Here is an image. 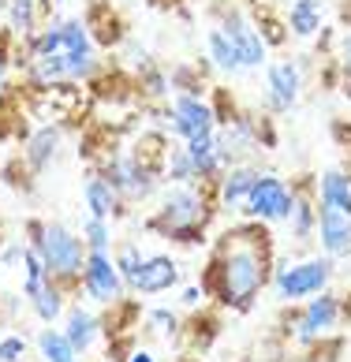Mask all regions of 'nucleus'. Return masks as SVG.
Listing matches in <instances>:
<instances>
[{"label": "nucleus", "instance_id": "1", "mask_svg": "<svg viewBox=\"0 0 351 362\" xmlns=\"http://www.w3.org/2000/svg\"><path fill=\"white\" fill-rule=\"evenodd\" d=\"M277 269L273 232L262 221H236L209 243L198 284L228 314H251Z\"/></svg>", "mask_w": 351, "mask_h": 362}, {"label": "nucleus", "instance_id": "2", "mask_svg": "<svg viewBox=\"0 0 351 362\" xmlns=\"http://www.w3.org/2000/svg\"><path fill=\"white\" fill-rule=\"evenodd\" d=\"M221 183H198V187H176L168 183L165 191H161V202L157 209L146 217V232H154L161 239H168L176 232H183V228H206L213 217L221 213Z\"/></svg>", "mask_w": 351, "mask_h": 362}, {"label": "nucleus", "instance_id": "3", "mask_svg": "<svg viewBox=\"0 0 351 362\" xmlns=\"http://www.w3.org/2000/svg\"><path fill=\"white\" fill-rule=\"evenodd\" d=\"M86 239L83 232H71L60 221H45V247H42V262L49 269V280L60 284L67 295L83 291V269H86Z\"/></svg>", "mask_w": 351, "mask_h": 362}, {"label": "nucleus", "instance_id": "4", "mask_svg": "<svg viewBox=\"0 0 351 362\" xmlns=\"http://www.w3.org/2000/svg\"><path fill=\"white\" fill-rule=\"evenodd\" d=\"M344 321V299L333 291H321L306 303H292L288 314L280 317V337L295 340V344H318L326 337H336Z\"/></svg>", "mask_w": 351, "mask_h": 362}, {"label": "nucleus", "instance_id": "5", "mask_svg": "<svg viewBox=\"0 0 351 362\" xmlns=\"http://www.w3.org/2000/svg\"><path fill=\"white\" fill-rule=\"evenodd\" d=\"M329 280H333V258L329 254H314V258H303V262H284L277 258V269H273V299L280 306H292V303H306L314 295L329 291Z\"/></svg>", "mask_w": 351, "mask_h": 362}, {"label": "nucleus", "instance_id": "6", "mask_svg": "<svg viewBox=\"0 0 351 362\" xmlns=\"http://www.w3.org/2000/svg\"><path fill=\"white\" fill-rule=\"evenodd\" d=\"M98 172L105 180H109L113 187H116V194L124 198L127 206H134V202H146V198H154L157 194V187H161V172H154V168H146L139 157H134L131 150H113L109 157L98 165Z\"/></svg>", "mask_w": 351, "mask_h": 362}, {"label": "nucleus", "instance_id": "7", "mask_svg": "<svg viewBox=\"0 0 351 362\" xmlns=\"http://www.w3.org/2000/svg\"><path fill=\"white\" fill-rule=\"evenodd\" d=\"M213 11H217V26L232 37V45L239 49V60H243V71H258V68H269V45L265 37L258 34V26H254V19L247 16L243 8H236L232 0H221V4H213Z\"/></svg>", "mask_w": 351, "mask_h": 362}, {"label": "nucleus", "instance_id": "8", "mask_svg": "<svg viewBox=\"0 0 351 362\" xmlns=\"http://www.w3.org/2000/svg\"><path fill=\"white\" fill-rule=\"evenodd\" d=\"M292 209H295V187L284 183L277 172H262L247 198V206L239 209V217L262 221V224H288Z\"/></svg>", "mask_w": 351, "mask_h": 362}, {"label": "nucleus", "instance_id": "9", "mask_svg": "<svg viewBox=\"0 0 351 362\" xmlns=\"http://www.w3.org/2000/svg\"><path fill=\"white\" fill-rule=\"evenodd\" d=\"M165 127L180 142H191L198 135L217 131V112L202 93H172V105L165 109Z\"/></svg>", "mask_w": 351, "mask_h": 362}, {"label": "nucleus", "instance_id": "10", "mask_svg": "<svg viewBox=\"0 0 351 362\" xmlns=\"http://www.w3.org/2000/svg\"><path fill=\"white\" fill-rule=\"evenodd\" d=\"M127 280L120 276L113 254H101V250H90L86 254V269H83V295L98 306H113L120 299H127Z\"/></svg>", "mask_w": 351, "mask_h": 362}, {"label": "nucleus", "instance_id": "11", "mask_svg": "<svg viewBox=\"0 0 351 362\" xmlns=\"http://www.w3.org/2000/svg\"><path fill=\"white\" fill-rule=\"evenodd\" d=\"M303 93V64L295 57L273 60L265 68V109L269 112H288L299 105Z\"/></svg>", "mask_w": 351, "mask_h": 362}, {"label": "nucleus", "instance_id": "12", "mask_svg": "<svg viewBox=\"0 0 351 362\" xmlns=\"http://www.w3.org/2000/svg\"><path fill=\"white\" fill-rule=\"evenodd\" d=\"M180 284V262L172 254H150L142 262L139 276L131 284V295H165Z\"/></svg>", "mask_w": 351, "mask_h": 362}, {"label": "nucleus", "instance_id": "13", "mask_svg": "<svg viewBox=\"0 0 351 362\" xmlns=\"http://www.w3.org/2000/svg\"><path fill=\"white\" fill-rule=\"evenodd\" d=\"M83 202L90 217H101V221H116V217H127V202L116 194V187L101 176L98 168L86 176L83 183Z\"/></svg>", "mask_w": 351, "mask_h": 362}, {"label": "nucleus", "instance_id": "14", "mask_svg": "<svg viewBox=\"0 0 351 362\" xmlns=\"http://www.w3.org/2000/svg\"><path fill=\"white\" fill-rule=\"evenodd\" d=\"M60 146H64V127L57 124V119H52V124H42L38 131H30V139H26V150H23L26 168H30L34 176L49 172V165L60 157Z\"/></svg>", "mask_w": 351, "mask_h": 362}, {"label": "nucleus", "instance_id": "15", "mask_svg": "<svg viewBox=\"0 0 351 362\" xmlns=\"http://www.w3.org/2000/svg\"><path fill=\"white\" fill-rule=\"evenodd\" d=\"M318 243H321V254H329L333 262L347 258L351 254V217L318 202Z\"/></svg>", "mask_w": 351, "mask_h": 362}, {"label": "nucleus", "instance_id": "16", "mask_svg": "<svg viewBox=\"0 0 351 362\" xmlns=\"http://www.w3.org/2000/svg\"><path fill=\"white\" fill-rule=\"evenodd\" d=\"M262 176V168L254 165V160H243V165H232L224 172V180H221V209L224 213H239L243 206H247V198L254 191V183H258Z\"/></svg>", "mask_w": 351, "mask_h": 362}, {"label": "nucleus", "instance_id": "17", "mask_svg": "<svg viewBox=\"0 0 351 362\" xmlns=\"http://www.w3.org/2000/svg\"><path fill=\"white\" fill-rule=\"evenodd\" d=\"M64 332H67V340H71V347L79 355H86L93 344H98L105 337V325H101V317L98 314H90L86 306H67V314H64Z\"/></svg>", "mask_w": 351, "mask_h": 362}, {"label": "nucleus", "instance_id": "18", "mask_svg": "<svg viewBox=\"0 0 351 362\" xmlns=\"http://www.w3.org/2000/svg\"><path fill=\"white\" fill-rule=\"evenodd\" d=\"M221 306L217 310H191V321H183V332H180V344H187L191 351H198V355H206L209 347H213V340L221 337Z\"/></svg>", "mask_w": 351, "mask_h": 362}, {"label": "nucleus", "instance_id": "19", "mask_svg": "<svg viewBox=\"0 0 351 362\" xmlns=\"http://www.w3.org/2000/svg\"><path fill=\"white\" fill-rule=\"evenodd\" d=\"M318 202L333 206L336 213L351 217V172L347 168H326L318 180Z\"/></svg>", "mask_w": 351, "mask_h": 362}, {"label": "nucleus", "instance_id": "20", "mask_svg": "<svg viewBox=\"0 0 351 362\" xmlns=\"http://www.w3.org/2000/svg\"><path fill=\"white\" fill-rule=\"evenodd\" d=\"M292 187H295V209L288 217V228L299 243H310V235H318V202L306 183H292Z\"/></svg>", "mask_w": 351, "mask_h": 362}, {"label": "nucleus", "instance_id": "21", "mask_svg": "<svg viewBox=\"0 0 351 362\" xmlns=\"http://www.w3.org/2000/svg\"><path fill=\"white\" fill-rule=\"evenodd\" d=\"M86 26H90L93 42L105 45V49H116L120 42H124V23H120V16H116L113 8H105L101 0H93V4H90Z\"/></svg>", "mask_w": 351, "mask_h": 362}, {"label": "nucleus", "instance_id": "22", "mask_svg": "<svg viewBox=\"0 0 351 362\" xmlns=\"http://www.w3.org/2000/svg\"><path fill=\"white\" fill-rule=\"evenodd\" d=\"M206 57H209V64L217 68L221 75H239L243 71V60H239V49L232 45V37H228L221 26H213V30L206 34Z\"/></svg>", "mask_w": 351, "mask_h": 362}, {"label": "nucleus", "instance_id": "23", "mask_svg": "<svg viewBox=\"0 0 351 362\" xmlns=\"http://www.w3.org/2000/svg\"><path fill=\"white\" fill-rule=\"evenodd\" d=\"M67 299H71V295L49 280V284L38 291L34 299H26V303H30V310H34V317L42 321V325H57V321L67 314Z\"/></svg>", "mask_w": 351, "mask_h": 362}, {"label": "nucleus", "instance_id": "24", "mask_svg": "<svg viewBox=\"0 0 351 362\" xmlns=\"http://www.w3.org/2000/svg\"><path fill=\"white\" fill-rule=\"evenodd\" d=\"M8 34L16 37V42H26V37L38 34V19H42V11H38V0H8Z\"/></svg>", "mask_w": 351, "mask_h": 362}, {"label": "nucleus", "instance_id": "25", "mask_svg": "<svg viewBox=\"0 0 351 362\" xmlns=\"http://www.w3.org/2000/svg\"><path fill=\"white\" fill-rule=\"evenodd\" d=\"M38 355H42V362H83V355L71 347V340H67L64 329H52L45 325L42 332H38Z\"/></svg>", "mask_w": 351, "mask_h": 362}, {"label": "nucleus", "instance_id": "26", "mask_svg": "<svg viewBox=\"0 0 351 362\" xmlns=\"http://www.w3.org/2000/svg\"><path fill=\"white\" fill-rule=\"evenodd\" d=\"M288 30L295 37H314L321 34V0H295L288 8Z\"/></svg>", "mask_w": 351, "mask_h": 362}, {"label": "nucleus", "instance_id": "27", "mask_svg": "<svg viewBox=\"0 0 351 362\" xmlns=\"http://www.w3.org/2000/svg\"><path fill=\"white\" fill-rule=\"evenodd\" d=\"M251 19H254V26H258V34L265 37L269 49H280V45L288 42V34H284V30H288V19H280L269 4H258V0H254Z\"/></svg>", "mask_w": 351, "mask_h": 362}, {"label": "nucleus", "instance_id": "28", "mask_svg": "<svg viewBox=\"0 0 351 362\" xmlns=\"http://www.w3.org/2000/svg\"><path fill=\"white\" fill-rule=\"evenodd\" d=\"M165 180L176 183V187H198V168L187 146H172L168 150V165H165Z\"/></svg>", "mask_w": 351, "mask_h": 362}, {"label": "nucleus", "instance_id": "29", "mask_svg": "<svg viewBox=\"0 0 351 362\" xmlns=\"http://www.w3.org/2000/svg\"><path fill=\"white\" fill-rule=\"evenodd\" d=\"M30 45V57H52V52H64V19H52L45 26H38L34 37H26Z\"/></svg>", "mask_w": 351, "mask_h": 362}, {"label": "nucleus", "instance_id": "30", "mask_svg": "<svg viewBox=\"0 0 351 362\" xmlns=\"http://www.w3.org/2000/svg\"><path fill=\"white\" fill-rule=\"evenodd\" d=\"M134 86H139L142 98H150V101H161V98H168V90H172V78L157 68V64H146L142 71H134Z\"/></svg>", "mask_w": 351, "mask_h": 362}, {"label": "nucleus", "instance_id": "31", "mask_svg": "<svg viewBox=\"0 0 351 362\" xmlns=\"http://www.w3.org/2000/svg\"><path fill=\"white\" fill-rule=\"evenodd\" d=\"M146 325H150V332H154V337H161V340H176V344H180L183 317L176 314V310H168V306H157V310H150V314H146Z\"/></svg>", "mask_w": 351, "mask_h": 362}, {"label": "nucleus", "instance_id": "32", "mask_svg": "<svg viewBox=\"0 0 351 362\" xmlns=\"http://www.w3.org/2000/svg\"><path fill=\"white\" fill-rule=\"evenodd\" d=\"M113 262H116L120 276H124L127 288H131L134 276H139V269H142V262H146V254L139 250V243H116L113 247Z\"/></svg>", "mask_w": 351, "mask_h": 362}, {"label": "nucleus", "instance_id": "33", "mask_svg": "<svg viewBox=\"0 0 351 362\" xmlns=\"http://www.w3.org/2000/svg\"><path fill=\"white\" fill-rule=\"evenodd\" d=\"M340 355H344V337H326L318 344H306L295 362H340Z\"/></svg>", "mask_w": 351, "mask_h": 362}, {"label": "nucleus", "instance_id": "34", "mask_svg": "<svg viewBox=\"0 0 351 362\" xmlns=\"http://www.w3.org/2000/svg\"><path fill=\"white\" fill-rule=\"evenodd\" d=\"M83 239H86V247L90 250H101V254H113V228L109 221H101V217H86L83 221Z\"/></svg>", "mask_w": 351, "mask_h": 362}, {"label": "nucleus", "instance_id": "35", "mask_svg": "<svg viewBox=\"0 0 351 362\" xmlns=\"http://www.w3.org/2000/svg\"><path fill=\"white\" fill-rule=\"evenodd\" d=\"M336 64H340V93L351 98V26L336 37Z\"/></svg>", "mask_w": 351, "mask_h": 362}, {"label": "nucleus", "instance_id": "36", "mask_svg": "<svg viewBox=\"0 0 351 362\" xmlns=\"http://www.w3.org/2000/svg\"><path fill=\"white\" fill-rule=\"evenodd\" d=\"M26 351H30V344H26L23 332H8V337H0V362H23Z\"/></svg>", "mask_w": 351, "mask_h": 362}, {"label": "nucleus", "instance_id": "37", "mask_svg": "<svg viewBox=\"0 0 351 362\" xmlns=\"http://www.w3.org/2000/svg\"><path fill=\"white\" fill-rule=\"evenodd\" d=\"M206 299H209V295H206V288H202V284H187L180 291V306H183V310H202Z\"/></svg>", "mask_w": 351, "mask_h": 362}, {"label": "nucleus", "instance_id": "38", "mask_svg": "<svg viewBox=\"0 0 351 362\" xmlns=\"http://www.w3.org/2000/svg\"><path fill=\"white\" fill-rule=\"evenodd\" d=\"M23 254H26V243H8L4 247V254H0V265H4V269H16V265H23Z\"/></svg>", "mask_w": 351, "mask_h": 362}, {"label": "nucleus", "instance_id": "39", "mask_svg": "<svg viewBox=\"0 0 351 362\" xmlns=\"http://www.w3.org/2000/svg\"><path fill=\"white\" fill-rule=\"evenodd\" d=\"M127 362H157V358H154V351H146V347H134L127 355Z\"/></svg>", "mask_w": 351, "mask_h": 362}, {"label": "nucleus", "instance_id": "40", "mask_svg": "<svg viewBox=\"0 0 351 362\" xmlns=\"http://www.w3.org/2000/svg\"><path fill=\"white\" fill-rule=\"evenodd\" d=\"M0 11H8V0H0Z\"/></svg>", "mask_w": 351, "mask_h": 362}, {"label": "nucleus", "instance_id": "41", "mask_svg": "<svg viewBox=\"0 0 351 362\" xmlns=\"http://www.w3.org/2000/svg\"><path fill=\"white\" fill-rule=\"evenodd\" d=\"M52 4H67V0H52Z\"/></svg>", "mask_w": 351, "mask_h": 362}, {"label": "nucleus", "instance_id": "42", "mask_svg": "<svg viewBox=\"0 0 351 362\" xmlns=\"http://www.w3.org/2000/svg\"><path fill=\"white\" fill-rule=\"evenodd\" d=\"M101 362H113V358H101Z\"/></svg>", "mask_w": 351, "mask_h": 362}]
</instances>
